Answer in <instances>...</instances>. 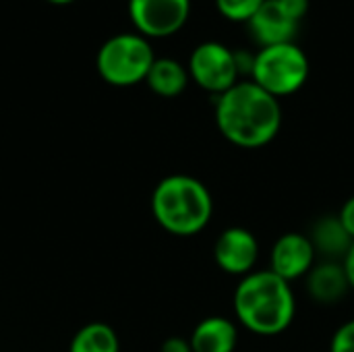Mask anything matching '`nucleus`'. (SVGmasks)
I'll return each instance as SVG.
<instances>
[{
	"mask_svg": "<svg viewBox=\"0 0 354 352\" xmlns=\"http://www.w3.org/2000/svg\"><path fill=\"white\" fill-rule=\"evenodd\" d=\"M299 21H295L278 0H266L255 17L247 23L249 35L259 48L295 41L299 31Z\"/></svg>",
	"mask_w": 354,
	"mask_h": 352,
	"instance_id": "obj_10",
	"label": "nucleus"
},
{
	"mask_svg": "<svg viewBox=\"0 0 354 352\" xmlns=\"http://www.w3.org/2000/svg\"><path fill=\"white\" fill-rule=\"evenodd\" d=\"M342 266L346 270V276H348V282H351V290H354V243L353 247H351V251H348V255L344 257Z\"/></svg>",
	"mask_w": 354,
	"mask_h": 352,
	"instance_id": "obj_21",
	"label": "nucleus"
},
{
	"mask_svg": "<svg viewBox=\"0 0 354 352\" xmlns=\"http://www.w3.org/2000/svg\"><path fill=\"white\" fill-rule=\"evenodd\" d=\"M214 118L220 135L228 143L241 149H259L278 137L282 129V106L278 98L263 91L251 79H241L216 98Z\"/></svg>",
	"mask_w": 354,
	"mask_h": 352,
	"instance_id": "obj_1",
	"label": "nucleus"
},
{
	"mask_svg": "<svg viewBox=\"0 0 354 352\" xmlns=\"http://www.w3.org/2000/svg\"><path fill=\"white\" fill-rule=\"evenodd\" d=\"M232 307L236 322L247 332L263 338L284 334L297 315L292 286L272 270H255L241 278Z\"/></svg>",
	"mask_w": 354,
	"mask_h": 352,
	"instance_id": "obj_2",
	"label": "nucleus"
},
{
	"mask_svg": "<svg viewBox=\"0 0 354 352\" xmlns=\"http://www.w3.org/2000/svg\"><path fill=\"white\" fill-rule=\"evenodd\" d=\"M129 17L143 37H170L191 17V0H129Z\"/></svg>",
	"mask_w": 354,
	"mask_h": 352,
	"instance_id": "obj_7",
	"label": "nucleus"
},
{
	"mask_svg": "<svg viewBox=\"0 0 354 352\" xmlns=\"http://www.w3.org/2000/svg\"><path fill=\"white\" fill-rule=\"evenodd\" d=\"M68 352H120V340L114 328L102 322L83 326L71 340Z\"/></svg>",
	"mask_w": 354,
	"mask_h": 352,
	"instance_id": "obj_15",
	"label": "nucleus"
},
{
	"mask_svg": "<svg viewBox=\"0 0 354 352\" xmlns=\"http://www.w3.org/2000/svg\"><path fill=\"white\" fill-rule=\"evenodd\" d=\"M309 297L319 305H336L351 290L342 261H317L305 276Z\"/></svg>",
	"mask_w": 354,
	"mask_h": 352,
	"instance_id": "obj_11",
	"label": "nucleus"
},
{
	"mask_svg": "<svg viewBox=\"0 0 354 352\" xmlns=\"http://www.w3.org/2000/svg\"><path fill=\"white\" fill-rule=\"evenodd\" d=\"M309 239L315 247L317 257L322 255L324 261H344L353 247V239L342 226L338 214H330L319 218L309 232Z\"/></svg>",
	"mask_w": 354,
	"mask_h": 352,
	"instance_id": "obj_13",
	"label": "nucleus"
},
{
	"mask_svg": "<svg viewBox=\"0 0 354 352\" xmlns=\"http://www.w3.org/2000/svg\"><path fill=\"white\" fill-rule=\"evenodd\" d=\"M189 68L174 58H156L147 73V87L160 98H176L189 85Z\"/></svg>",
	"mask_w": 354,
	"mask_h": 352,
	"instance_id": "obj_14",
	"label": "nucleus"
},
{
	"mask_svg": "<svg viewBox=\"0 0 354 352\" xmlns=\"http://www.w3.org/2000/svg\"><path fill=\"white\" fill-rule=\"evenodd\" d=\"M257 259L259 241L251 230L243 226L226 228L214 243V261L224 274L245 278L255 272Z\"/></svg>",
	"mask_w": 354,
	"mask_h": 352,
	"instance_id": "obj_8",
	"label": "nucleus"
},
{
	"mask_svg": "<svg viewBox=\"0 0 354 352\" xmlns=\"http://www.w3.org/2000/svg\"><path fill=\"white\" fill-rule=\"evenodd\" d=\"M156 52L141 33H118L102 44L95 56L100 77L114 87H131L147 79Z\"/></svg>",
	"mask_w": 354,
	"mask_h": 352,
	"instance_id": "obj_5",
	"label": "nucleus"
},
{
	"mask_svg": "<svg viewBox=\"0 0 354 352\" xmlns=\"http://www.w3.org/2000/svg\"><path fill=\"white\" fill-rule=\"evenodd\" d=\"M187 68L191 81L216 98L241 81L234 50L216 39L201 41L199 46H195L189 56Z\"/></svg>",
	"mask_w": 354,
	"mask_h": 352,
	"instance_id": "obj_6",
	"label": "nucleus"
},
{
	"mask_svg": "<svg viewBox=\"0 0 354 352\" xmlns=\"http://www.w3.org/2000/svg\"><path fill=\"white\" fill-rule=\"evenodd\" d=\"M330 352H354V319L342 324L330 342Z\"/></svg>",
	"mask_w": 354,
	"mask_h": 352,
	"instance_id": "obj_17",
	"label": "nucleus"
},
{
	"mask_svg": "<svg viewBox=\"0 0 354 352\" xmlns=\"http://www.w3.org/2000/svg\"><path fill=\"white\" fill-rule=\"evenodd\" d=\"M189 342L193 352H234L239 344V328L228 317L212 315L195 326Z\"/></svg>",
	"mask_w": 354,
	"mask_h": 352,
	"instance_id": "obj_12",
	"label": "nucleus"
},
{
	"mask_svg": "<svg viewBox=\"0 0 354 352\" xmlns=\"http://www.w3.org/2000/svg\"><path fill=\"white\" fill-rule=\"evenodd\" d=\"M266 0H214L216 10L232 23H249Z\"/></svg>",
	"mask_w": 354,
	"mask_h": 352,
	"instance_id": "obj_16",
	"label": "nucleus"
},
{
	"mask_svg": "<svg viewBox=\"0 0 354 352\" xmlns=\"http://www.w3.org/2000/svg\"><path fill=\"white\" fill-rule=\"evenodd\" d=\"M160 352H193L189 338H180V336H172L168 340H164Z\"/></svg>",
	"mask_w": 354,
	"mask_h": 352,
	"instance_id": "obj_20",
	"label": "nucleus"
},
{
	"mask_svg": "<svg viewBox=\"0 0 354 352\" xmlns=\"http://www.w3.org/2000/svg\"><path fill=\"white\" fill-rule=\"evenodd\" d=\"M153 220L174 237H195L214 216V199L205 183L189 174L162 178L151 193Z\"/></svg>",
	"mask_w": 354,
	"mask_h": 352,
	"instance_id": "obj_3",
	"label": "nucleus"
},
{
	"mask_svg": "<svg viewBox=\"0 0 354 352\" xmlns=\"http://www.w3.org/2000/svg\"><path fill=\"white\" fill-rule=\"evenodd\" d=\"M52 4H68V2H75V0H48Z\"/></svg>",
	"mask_w": 354,
	"mask_h": 352,
	"instance_id": "obj_22",
	"label": "nucleus"
},
{
	"mask_svg": "<svg viewBox=\"0 0 354 352\" xmlns=\"http://www.w3.org/2000/svg\"><path fill=\"white\" fill-rule=\"evenodd\" d=\"M309 56L295 44H276L259 48L255 52V62L251 71V81L259 85L270 95L282 100L301 91L309 79Z\"/></svg>",
	"mask_w": 354,
	"mask_h": 352,
	"instance_id": "obj_4",
	"label": "nucleus"
},
{
	"mask_svg": "<svg viewBox=\"0 0 354 352\" xmlns=\"http://www.w3.org/2000/svg\"><path fill=\"white\" fill-rule=\"evenodd\" d=\"M317 263L315 247L309 234L303 232H286L276 239L270 251V268L276 276L286 280L288 284L305 278L311 268Z\"/></svg>",
	"mask_w": 354,
	"mask_h": 352,
	"instance_id": "obj_9",
	"label": "nucleus"
},
{
	"mask_svg": "<svg viewBox=\"0 0 354 352\" xmlns=\"http://www.w3.org/2000/svg\"><path fill=\"white\" fill-rule=\"evenodd\" d=\"M282 4V8L295 19V21H303L305 15L309 12V0H278Z\"/></svg>",
	"mask_w": 354,
	"mask_h": 352,
	"instance_id": "obj_18",
	"label": "nucleus"
},
{
	"mask_svg": "<svg viewBox=\"0 0 354 352\" xmlns=\"http://www.w3.org/2000/svg\"><path fill=\"white\" fill-rule=\"evenodd\" d=\"M338 218H340L342 226L346 228V232L351 234V239L354 241V195L342 203V207L338 212Z\"/></svg>",
	"mask_w": 354,
	"mask_h": 352,
	"instance_id": "obj_19",
	"label": "nucleus"
}]
</instances>
